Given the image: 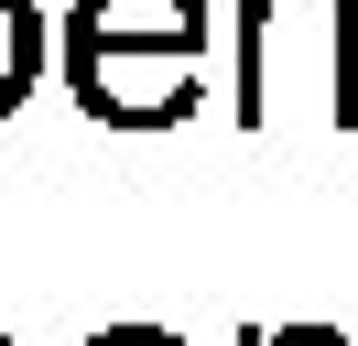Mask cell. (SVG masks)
Here are the masks:
<instances>
[{"label": "cell", "instance_id": "2", "mask_svg": "<svg viewBox=\"0 0 358 346\" xmlns=\"http://www.w3.org/2000/svg\"><path fill=\"white\" fill-rule=\"evenodd\" d=\"M66 43H174V54H206V0H76Z\"/></svg>", "mask_w": 358, "mask_h": 346}, {"label": "cell", "instance_id": "6", "mask_svg": "<svg viewBox=\"0 0 358 346\" xmlns=\"http://www.w3.org/2000/svg\"><path fill=\"white\" fill-rule=\"evenodd\" d=\"M0 346H11V336H0Z\"/></svg>", "mask_w": 358, "mask_h": 346}, {"label": "cell", "instance_id": "3", "mask_svg": "<svg viewBox=\"0 0 358 346\" xmlns=\"http://www.w3.org/2000/svg\"><path fill=\"white\" fill-rule=\"evenodd\" d=\"M33 76H44V11L33 0H0V119L33 98Z\"/></svg>", "mask_w": 358, "mask_h": 346}, {"label": "cell", "instance_id": "1", "mask_svg": "<svg viewBox=\"0 0 358 346\" xmlns=\"http://www.w3.org/2000/svg\"><path fill=\"white\" fill-rule=\"evenodd\" d=\"M66 86L98 130H174L206 98L196 54H174V43H66Z\"/></svg>", "mask_w": 358, "mask_h": 346}, {"label": "cell", "instance_id": "4", "mask_svg": "<svg viewBox=\"0 0 358 346\" xmlns=\"http://www.w3.org/2000/svg\"><path fill=\"white\" fill-rule=\"evenodd\" d=\"M87 346H185V336H174V324H98Z\"/></svg>", "mask_w": 358, "mask_h": 346}, {"label": "cell", "instance_id": "5", "mask_svg": "<svg viewBox=\"0 0 358 346\" xmlns=\"http://www.w3.org/2000/svg\"><path fill=\"white\" fill-rule=\"evenodd\" d=\"M250 346H358V336H336V324H271V336H250Z\"/></svg>", "mask_w": 358, "mask_h": 346}]
</instances>
